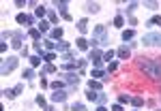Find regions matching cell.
I'll return each instance as SVG.
<instances>
[{
    "mask_svg": "<svg viewBox=\"0 0 161 111\" xmlns=\"http://www.w3.org/2000/svg\"><path fill=\"white\" fill-rule=\"evenodd\" d=\"M60 60H64V64H67V62H73V53H71V51H64L60 56Z\"/></svg>",
    "mask_w": 161,
    "mask_h": 111,
    "instance_id": "obj_29",
    "label": "cell"
},
{
    "mask_svg": "<svg viewBox=\"0 0 161 111\" xmlns=\"http://www.w3.org/2000/svg\"><path fill=\"white\" fill-rule=\"evenodd\" d=\"M105 103H108V96L99 92V98H97V105H105Z\"/></svg>",
    "mask_w": 161,
    "mask_h": 111,
    "instance_id": "obj_36",
    "label": "cell"
},
{
    "mask_svg": "<svg viewBox=\"0 0 161 111\" xmlns=\"http://www.w3.org/2000/svg\"><path fill=\"white\" fill-rule=\"evenodd\" d=\"M35 51L41 53V58H43V53H45V51H43V41H35Z\"/></svg>",
    "mask_w": 161,
    "mask_h": 111,
    "instance_id": "obj_28",
    "label": "cell"
},
{
    "mask_svg": "<svg viewBox=\"0 0 161 111\" xmlns=\"http://www.w3.org/2000/svg\"><path fill=\"white\" fill-rule=\"evenodd\" d=\"M50 22H47V19H41V22H39V24H37V28H39V30H41V32H50Z\"/></svg>",
    "mask_w": 161,
    "mask_h": 111,
    "instance_id": "obj_13",
    "label": "cell"
},
{
    "mask_svg": "<svg viewBox=\"0 0 161 111\" xmlns=\"http://www.w3.org/2000/svg\"><path fill=\"white\" fill-rule=\"evenodd\" d=\"M56 56H58L56 51H45V53H43V62H45V64H52V62L56 60Z\"/></svg>",
    "mask_w": 161,
    "mask_h": 111,
    "instance_id": "obj_11",
    "label": "cell"
},
{
    "mask_svg": "<svg viewBox=\"0 0 161 111\" xmlns=\"http://www.w3.org/2000/svg\"><path fill=\"white\" fill-rule=\"evenodd\" d=\"M30 64H32V66H39V64H41V58H39V56H32V58H30Z\"/></svg>",
    "mask_w": 161,
    "mask_h": 111,
    "instance_id": "obj_38",
    "label": "cell"
},
{
    "mask_svg": "<svg viewBox=\"0 0 161 111\" xmlns=\"http://www.w3.org/2000/svg\"><path fill=\"white\" fill-rule=\"evenodd\" d=\"M86 11L88 13H99V4H97V2H88V4H86Z\"/></svg>",
    "mask_w": 161,
    "mask_h": 111,
    "instance_id": "obj_21",
    "label": "cell"
},
{
    "mask_svg": "<svg viewBox=\"0 0 161 111\" xmlns=\"http://www.w3.org/2000/svg\"><path fill=\"white\" fill-rule=\"evenodd\" d=\"M52 38H56V41H60L62 38V28H54V30H50Z\"/></svg>",
    "mask_w": 161,
    "mask_h": 111,
    "instance_id": "obj_19",
    "label": "cell"
},
{
    "mask_svg": "<svg viewBox=\"0 0 161 111\" xmlns=\"http://www.w3.org/2000/svg\"><path fill=\"white\" fill-rule=\"evenodd\" d=\"M129 26H137V19H136V17H129Z\"/></svg>",
    "mask_w": 161,
    "mask_h": 111,
    "instance_id": "obj_45",
    "label": "cell"
},
{
    "mask_svg": "<svg viewBox=\"0 0 161 111\" xmlns=\"http://www.w3.org/2000/svg\"><path fill=\"white\" fill-rule=\"evenodd\" d=\"M67 96H69V92H67V90H56V92L52 94V103H64Z\"/></svg>",
    "mask_w": 161,
    "mask_h": 111,
    "instance_id": "obj_5",
    "label": "cell"
},
{
    "mask_svg": "<svg viewBox=\"0 0 161 111\" xmlns=\"http://www.w3.org/2000/svg\"><path fill=\"white\" fill-rule=\"evenodd\" d=\"M112 111H123V105H120V103H118V105H114V107H112Z\"/></svg>",
    "mask_w": 161,
    "mask_h": 111,
    "instance_id": "obj_44",
    "label": "cell"
},
{
    "mask_svg": "<svg viewBox=\"0 0 161 111\" xmlns=\"http://www.w3.org/2000/svg\"><path fill=\"white\" fill-rule=\"evenodd\" d=\"M77 30H80L82 34H86V32H88V19H86V17L77 22Z\"/></svg>",
    "mask_w": 161,
    "mask_h": 111,
    "instance_id": "obj_12",
    "label": "cell"
},
{
    "mask_svg": "<svg viewBox=\"0 0 161 111\" xmlns=\"http://www.w3.org/2000/svg\"><path fill=\"white\" fill-rule=\"evenodd\" d=\"M35 77H37V75H35V68H26L24 71V79L30 81V79H35Z\"/></svg>",
    "mask_w": 161,
    "mask_h": 111,
    "instance_id": "obj_27",
    "label": "cell"
},
{
    "mask_svg": "<svg viewBox=\"0 0 161 111\" xmlns=\"http://www.w3.org/2000/svg\"><path fill=\"white\" fill-rule=\"evenodd\" d=\"M148 26H161V15H155L148 19Z\"/></svg>",
    "mask_w": 161,
    "mask_h": 111,
    "instance_id": "obj_30",
    "label": "cell"
},
{
    "mask_svg": "<svg viewBox=\"0 0 161 111\" xmlns=\"http://www.w3.org/2000/svg\"><path fill=\"white\" fill-rule=\"evenodd\" d=\"M144 7H146V9H157V7H159V4H157V2H144Z\"/></svg>",
    "mask_w": 161,
    "mask_h": 111,
    "instance_id": "obj_40",
    "label": "cell"
},
{
    "mask_svg": "<svg viewBox=\"0 0 161 111\" xmlns=\"http://www.w3.org/2000/svg\"><path fill=\"white\" fill-rule=\"evenodd\" d=\"M148 58H144V56H142V58H137V60H136V66H137V68H140V71H146V66H148Z\"/></svg>",
    "mask_w": 161,
    "mask_h": 111,
    "instance_id": "obj_10",
    "label": "cell"
},
{
    "mask_svg": "<svg viewBox=\"0 0 161 111\" xmlns=\"http://www.w3.org/2000/svg\"><path fill=\"white\" fill-rule=\"evenodd\" d=\"M116 68H118V62H110V66H108V73L116 71Z\"/></svg>",
    "mask_w": 161,
    "mask_h": 111,
    "instance_id": "obj_42",
    "label": "cell"
},
{
    "mask_svg": "<svg viewBox=\"0 0 161 111\" xmlns=\"http://www.w3.org/2000/svg\"><path fill=\"white\" fill-rule=\"evenodd\" d=\"M17 58H15V56H9V58H4V60H2V64H0V75H2V77H7V75L9 73H13V71H15V66H17Z\"/></svg>",
    "mask_w": 161,
    "mask_h": 111,
    "instance_id": "obj_3",
    "label": "cell"
},
{
    "mask_svg": "<svg viewBox=\"0 0 161 111\" xmlns=\"http://www.w3.org/2000/svg\"><path fill=\"white\" fill-rule=\"evenodd\" d=\"M2 94H4L7 98H15V94H13V90H2Z\"/></svg>",
    "mask_w": 161,
    "mask_h": 111,
    "instance_id": "obj_41",
    "label": "cell"
},
{
    "mask_svg": "<svg viewBox=\"0 0 161 111\" xmlns=\"http://www.w3.org/2000/svg\"><path fill=\"white\" fill-rule=\"evenodd\" d=\"M54 4H56V7H58V11H60V15H67V7H69V2H58V0H56V2H54Z\"/></svg>",
    "mask_w": 161,
    "mask_h": 111,
    "instance_id": "obj_16",
    "label": "cell"
},
{
    "mask_svg": "<svg viewBox=\"0 0 161 111\" xmlns=\"http://www.w3.org/2000/svg\"><path fill=\"white\" fill-rule=\"evenodd\" d=\"M45 13H47V9H45L43 4H39L37 9H35V15H37V17H41V19H43V15H45Z\"/></svg>",
    "mask_w": 161,
    "mask_h": 111,
    "instance_id": "obj_25",
    "label": "cell"
},
{
    "mask_svg": "<svg viewBox=\"0 0 161 111\" xmlns=\"http://www.w3.org/2000/svg\"><path fill=\"white\" fill-rule=\"evenodd\" d=\"M15 19H17V24H28V26L35 24V17H30V15H24V13H19Z\"/></svg>",
    "mask_w": 161,
    "mask_h": 111,
    "instance_id": "obj_8",
    "label": "cell"
},
{
    "mask_svg": "<svg viewBox=\"0 0 161 111\" xmlns=\"http://www.w3.org/2000/svg\"><path fill=\"white\" fill-rule=\"evenodd\" d=\"M41 88H50V81L45 79V75L41 73Z\"/></svg>",
    "mask_w": 161,
    "mask_h": 111,
    "instance_id": "obj_39",
    "label": "cell"
},
{
    "mask_svg": "<svg viewBox=\"0 0 161 111\" xmlns=\"http://www.w3.org/2000/svg\"><path fill=\"white\" fill-rule=\"evenodd\" d=\"M116 56H118L120 60H129V56H131V47L120 45V47H118V51H116Z\"/></svg>",
    "mask_w": 161,
    "mask_h": 111,
    "instance_id": "obj_7",
    "label": "cell"
},
{
    "mask_svg": "<svg viewBox=\"0 0 161 111\" xmlns=\"http://www.w3.org/2000/svg\"><path fill=\"white\" fill-rule=\"evenodd\" d=\"M71 111H86V107H84L82 103H73V107H71Z\"/></svg>",
    "mask_w": 161,
    "mask_h": 111,
    "instance_id": "obj_33",
    "label": "cell"
},
{
    "mask_svg": "<svg viewBox=\"0 0 161 111\" xmlns=\"http://www.w3.org/2000/svg\"><path fill=\"white\" fill-rule=\"evenodd\" d=\"M112 24L116 26V28H123V26H125V17H123V15H116V17H114V22H112Z\"/></svg>",
    "mask_w": 161,
    "mask_h": 111,
    "instance_id": "obj_22",
    "label": "cell"
},
{
    "mask_svg": "<svg viewBox=\"0 0 161 111\" xmlns=\"http://www.w3.org/2000/svg\"><path fill=\"white\" fill-rule=\"evenodd\" d=\"M118 103H120V105H125V103H131V96H129V94H120V96H118Z\"/></svg>",
    "mask_w": 161,
    "mask_h": 111,
    "instance_id": "obj_31",
    "label": "cell"
},
{
    "mask_svg": "<svg viewBox=\"0 0 161 111\" xmlns=\"http://www.w3.org/2000/svg\"><path fill=\"white\" fill-rule=\"evenodd\" d=\"M69 47H71V45H69L64 38H60V41L56 43V53H58V51H60V53H64V51H69Z\"/></svg>",
    "mask_w": 161,
    "mask_h": 111,
    "instance_id": "obj_9",
    "label": "cell"
},
{
    "mask_svg": "<svg viewBox=\"0 0 161 111\" xmlns=\"http://www.w3.org/2000/svg\"><path fill=\"white\" fill-rule=\"evenodd\" d=\"M37 105H41V107H45V98H43L41 94H39V96H37Z\"/></svg>",
    "mask_w": 161,
    "mask_h": 111,
    "instance_id": "obj_43",
    "label": "cell"
},
{
    "mask_svg": "<svg viewBox=\"0 0 161 111\" xmlns=\"http://www.w3.org/2000/svg\"><path fill=\"white\" fill-rule=\"evenodd\" d=\"M62 79H64V81H67V83H71V86H77V83H80V75H75L73 71H71V73H64V75H60Z\"/></svg>",
    "mask_w": 161,
    "mask_h": 111,
    "instance_id": "obj_6",
    "label": "cell"
},
{
    "mask_svg": "<svg viewBox=\"0 0 161 111\" xmlns=\"http://www.w3.org/2000/svg\"><path fill=\"white\" fill-rule=\"evenodd\" d=\"M50 88L54 90V92H56V90H62V81H52Z\"/></svg>",
    "mask_w": 161,
    "mask_h": 111,
    "instance_id": "obj_35",
    "label": "cell"
},
{
    "mask_svg": "<svg viewBox=\"0 0 161 111\" xmlns=\"http://www.w3.org/2000/svg\"><path fill=\"white\" fill-rule=\"evenodd\" d=\"M133 34H136V32H133V28L123 30V41H131V38H133Z\"/></svg>",
    "mask_w": 161,
    "mask_h": 111,
    "instance_id": "obj_24",
    "label": "cell"
},
{
    "mask_svg": "<svg viewBox=\"0 0 161 111\" xmlns=\"http://www.w3.org/2000/svg\"><path fill=\"white\" fill-rule=\"evenodd\" d=\"M108 43V28L103 24L92 28V45H105Z\"/></svg>",
    "mask_w": 161,
    "mask_h": 111,
    "instance_id": "obj_2",
    "label": "cell"
},
{
    "mask_svg": "<svg viewBox=\"0 0 161 111\" xmlns=\"http://www.w3.org/2000/svg\"><path fill=\"white\" fill-rule=\"evenodd\" d=\"M86 98L92 100V103H97V98H99V92H95V90H88L86 92Z\"/></svg>",
    "mask_w": 161,
    "mask_h": 111,
    "instance_id": "obj_20",
    "label": "cell"
},
{
    "mask_svg": "<svg viewBox=\"0 0 161 111\" xmlns=\"http://www.w3.org/2000/svg\"><path fill=\"white\" fill-rule=\"evenodd\" d=\"M114 56H116V51H112V49H108V51H105V53H103V60H108V62H110L112 58H114Z\"/></svg>",
    "mask_w": 161,
    "mask_h": 111,
    "instance_id": "obj_32",
    "label": "cell"
},
{
    "mask_svg": "<svg viewBox=\"0 0 161 111\" xmlns=\"http://www.w3.org/2000/svg\"><path fill=\"white\" fill-rule=\"evenodd\" d=\"M45 111H56V107H54V105H50V107H45Z\"/></svg>",
    "mask_w": 161,
    "mask_h": 111,
    "instance_id": "obj_46",
    "label": "cell"
},
{
    "mask_svg": "<svg viewBox=\"0 0 161 111\" xmlns=\"http://www.w3.org/2000/svg\"><path fill=\"white\" fill-rule=\"evenodd\" d=\"M144 73L148 75L153 81H161V58H153V60L148 62V66H146Z\"/></svg>",
    "mask_w": 161,
    "mask_h": 111,
    "instance_id": "obj_1",
    "label": "cell"
},
{
    "mask_svg": "<svg viewBox=\"0 0 161 111\" xmlns=\"http://www.w3.org/2000/svg\"><path fill=\"white\" fill-rule=\"evenodd\" d=\"M75 43H77V49H82V51H86V49H88V41H86L84 37H80L77 41H75Z\"/></svg>",
    "mask_w": 161,
    "mask_h": 111,
    "instance_id": "obj_15",
    "label": "cell"
},
{
    "mask_svg": "<svg viewBox=\"0 0 161 111\" xmlns=\"http://www.w3.org/2000/svg\"><path fill=\"white\" fill-rule=\"evenodd\" d=\"M28 37L35 38V41H41V30H39V28H32V30H28Z\"/></svg>",
    "mask_w": 161,
    "mask_h": 111,
    "instance_id": "obj_17",
    "label": "cell"
},
{
    "mask_svg": "<svg viewBox=\"0 0 161 111\" xmlns=\"http://www.w3.org/2000/svg\"><path fill=\"white\" fill-rule=\"evenodd\" d=\"M97 111H108V109H105L103 105H99V107H97Z\"/></svg>",
    "mask_w": 161,
    "mask_h": 111,
    "instance_id": "obj_47",
    "label": "cell"
},
{
    "mask_svg": "<svg viewBox=\"0 0 161 111\" xmlns=\"http://www.w3.org/2000/svg\"><path fill=\"white\" fill-rule=\"evenodd\" d=\"M22 92H24V83H19V86L13 88V94H15V96H17V94H22Z\"/></svg>",
    "mask_w": 161,
    "mask_h": 111,
    "instance_id": "obj_37",
    "label": "cell"
},
{
    "mask_svg": "<svg viewBox=\"0 0 161 111\" xmlns=\"http://www.w3.org/2000/svg\"><path fill=\"white\" fill-rule=\"evenodd\" d=\"M142 43L148 47H161V32H148L142 37Z\"/></svg>",
    "mask_w": 161,
    "mask_h": 111,
    "instance_id": "obj_4",
    "label": "cell"
},
{
    "mask_svg": "<svg viewBox=\"0 0 161 111\" xmlns=\"http://www.w3.org/2000/svg\"><path fill=\"white\" fill-rule=\"evenodd\" d=\"M101 83H103V81L90 79V81H88V90H95V92H99V90H101Z\"/></svg>",
    "mask_w": 161,
    "mask_h": 111,
    "instance_id": "obj_14",
    "label": "cell"
},
{
    "mask_svg": "<svg viewBox=\"0 0 161 111\" xmlns=\"http://www.w3.org/2000/svg\"><path fill=\"white\" fill-rule=\"evenodd\" d=\"M43 73H56V66L54 64H45L43 66Z\"/></svg>",
    "mask_w": 161,
    "mask_h": 111,
    "instance_id": "obj_34",
    "label": "cell"
},
{
    "mask_svg": "<svg viewBox=\"0 0 161 111\" xmlns=\"http://www.w3.org/2000/svg\"><path fill=\"white\" fill-rule=\"evenodd\" d=\"M43 47H45L47 51H56V43L50 41V38H45V41H43Z\"/></svg>",
    "mask_w": 161,
    "mask_h": 111,
    "instance_id": "obj_18",
    "label": "cell"
},
{
    "mask_svg": "<svg viewBox=\"0 0 161 111\" xmlns=\"http://www.w3.org/2000/svg\"><path fill=\"white\" fill-rule=\"evenodd\" d=\"M47 22H50V24H56V22H58V13L56 11H47Z\"/></svg>",
    "mask_w": 161,
    "mask_h": 111,
    "instance_id": "obj_23",
    "label": "cell"
},
{
    "mask_svg": "<svg viewBox=\"0 0 161 111\" xmlns=\"http://www.w3.org/2000/svg\"><path fill=\"white\" fill-rule=\"evenodd\" d=\"M131 105H133V107H142V105H144V96H133V98H131Z\"/></svg>",
    "mask_w": 161,
    "mask_h": 111,
    "instance_id": "obj_26",
    "label": "cell"
}]
</instances>
